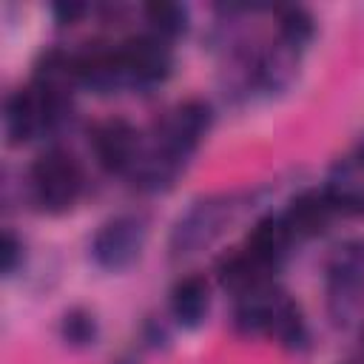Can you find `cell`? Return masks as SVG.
Returning a JSON list of instances; mask_svg holds the SVG:
<instances>
[{"mask_svg":"<svg viewBox=\"0 0 364 364\" xmlns=\"http://www.w3.org/2000/svg\"><path fill=\"white\" fill-rule=\"evenodd\" d=\"M145 233L148 228L142 216H117L97 230L91 242V256L105 270H122L139 256Z\"/></svg>","mask_w":364,"mask_h":364,"instance_id":"2","label":"cell"},{"mask_svg":"<svg viewBox=\"0 0 364 364\" xmlns=\"http://www.w3.org/2000/svg\"><path fill=\"white\" fill-rule=\"evenodd\" d=\"M82 173L71 154L48 151L31 165V193L43 210L60 213L71 208L80 196Z\"/></svg>","mask_w":364,"mask_h":364,"instance_id":"1","label":"cell"},{"mask_svg":"<svg viewBox=\"0 0 364 364\" xmlns=\"http://www.w3.org/2000/svg\"><path fill=\"white\" fill-rule=\"evenodd\" d=\"M85 11H88V6L80 3V0H57V3L51 6V14H54V20H57L60 26H71V23H77Z\"/></svg>","mask_w":364,"mask_h":364,"instance_id":"18","label":"cell"},{"mask_svg":"<svg viewBox=\"0 0 364 364\" xmlns=\"http://www.w3.org/2000/svg\"><path fill=\"white\" fill-rule=\"evenodd\" d=\"M91 142H94V154L100 159V165L108 171V173H119L125 168H131L136 159V131L131 122H125L122 117H111V119H102L94 125V134H91Z\"/></svg>","mask_w":364,"mask_h":364,"instance_id":"5","label":"cell"},{"mask_svg":"<svg viewBox=\"0 0 364 364\" xmlns=\"http://www.w3.org/2000/svg\"><path fill=\"white\" fill-rule=\"evenodd\" d=\"M208 282L202 276H185L171 290V313L182 327H196L208 313Z\"/></svg>","mask_w":364,"mask_h":364,"instance_id":"12","label":"cell"},{"mask_svg":"<svg viewBox=\"0 0 364 364\" xmlns=\"http://www.w3.org/2000/svg\"><path fill=\"white\" fill-rule=\"evenodd\" d=\"M119 364H131V361H119Z\"/></svg>","mask_w":364,"mask_h":364,"instance_id":"21","label":"cell"},{"mask_svg":"<svg viewBox=\"0 0 364 364\" xmlns=\"http://www.w3.org/2000/svg\"><path fill=\"white\" fill-rule=\"evenodd\" d=\"M225 219V208L216 202H199L173 230L171 247L173 253H193L199 245L210 242L213 233H219V225Z\"/></svg>","mask_w":364,"mask_h":364,"instance_id":"8","label":"cell"},{"mask_svg":"<svg viewBox=\"0 0 364 364\" xmlns=\"http://www.w3.org/2000/svg\"><path fill=\"white\" fill-rule=\"evenodd\" d=\"M290 239H293V233H290L284 216H264V219H259V222L253 225L245 250H247L262 267L270 270V267H276V264L284 259V253H287V247H290Z\"/></svg>","mask_w":364,"mask_h":364,"instance_id":"9","label":"cell"},{"mask_svg":"<svg viewBox=\"0 0 364 364\" xmlns=\"http://www.w3.org/2000/svg\"><path fill=\"white\" fill-rule=\"evenodd\" d=\"M267 267H262L247 250H236L219 262V284L236 296H250L262 290Z\"/></svg>","mask_w":364,"mask_h":364,"instance_id":"11","label":"cell"},{"mask_svg":"<svg viewBox=\"0 0 364 364\" xmlns=\"http://www.w3.org/2000/svg\"><path fill=\"white\" fill-rule=\"evenodd\" d=\"M336 210L344 213H364V179L358 165H338L324 191Z\"/></svg>","mask_w":364,"mask_h":364,"instance_id":"13","label":"cell"},{"mask_svg":"<svg viewBox=\"0 0 364 364\" xmlns=\"http://www.w3.org/2000/svg\"><path fill=\"white\" fill-rule=\"evenodd\" d=\"M145 20L159 31V37H179L188 28V11L173 0H151L145 3Z\"/></svg>","mask_w":364,"mask_h":364,"instance_id":"15","label":"cell"},{"mask_svg":"<svg viewBox=\"0 0 364 364\" xmlns=\"http://www.w3.org/2000/svg\"><path fill=\"white\" fill-rule=\"evenodd\" d=\"M279 31H282V40L287 43V48H301L304 43L313 40L316 20L301 6H284L279 11Z\"/></svg>","mask_w":364,"mask_h":364,"instance_id":"16","label":"cell"},{"mask_svg":"<svg viewBox=\"0 0 364 364\" xmlns=\"http://www.w3.org/2000/svg\"><path fill=\"white\" fill-rule=\"evenodd\" d=\"M358 165L364 168V139H361V145H358Z\"/></svg>","mask_w":364,"mask_h":364,"instance_id":"20","label":"cell"},{"mask_svg":"<svg viewBox=\"0 0 364 364\" xmlns=\"http://www.w3.org/2000/svg\"><path fill=\"white\" fill-rule=\"evenodd\" d=\"M117 54H119V65L125 77L136 82H159L171 74V65H173L171 48L159 37H151V34L128 37L117 48Z\"/></svg>","mask_w":364,"mask_h":364,"instance_id":"4","label":"cell"},{"mask_svg":"<svg viewBox=\"0 0 364 364\" xmlns=\"http://www.w3.org/2000/svg\"><path fill=\"white\" fill-rule=\"evenodd\" d=\"M60 336H63V341H65L68 347H88V344H94V338H97V321H94V316H91L88 310L74 307V310H68V313L63 316V321H60Z\"/></svg>","mask_w":364,"mask_h":364,"instance_id":"17","label":"cell"},{"mask_svg":"<svg viewBox=\"0 0 364 364\" xmlns=\"http://www.w3.org/2000/svg\"><path fill=\"white\" fill-rule=\"evenodd\" d=\"M267 333L276 336L284 347H299L304 341V321H301L299 307L287 299H273Z\"/></svg>","mask_w":364,"mask_h":364,"instance_id":"14","label":"cell"},{"mask_svg":"<svg viewBox=\"0 0 364 364\" xmlns=\"http://www.w3.org/2000/svg\"><path fill=\"white\" fill-rule=\"evenodd\" d=\"M71 77L94 88H108L117 85L125 77V71L119 65L117 48H108L102 43H88L82 51L71 57Z\"/></svg>","mask_w":364,"mask_h":364,"instance_id":"7","label":"cell"},{"mask_svg":"<svg viewBox=\"0 0 364 364\" xmlns=\"http://www.w3.org/2000/svg\"><path fill=\"white\" fill-rule=\"evenodd\" d=\"M333 210L336 208L324 191H304L290 202L284 222L293 236H318L330 225Z\"/></svg>","mask_w":364,"mask_h":364,"instance_id":"10","label":"cell"},{"mask_svg":"<svg viewBox=\"0 0 364 364\" xmlns=\"http://www.w3.org/2000/svg\"><path fill=\"white\" fill-rule=\"evenodd\" d=\"M51 122L48 102L37 88H23L14 91L6 102V134L11 142H26L31 139L43 125Z\"/></svg>","mask_w":364,"mask_h":364,"instance_id":"6","label":"cell"},{"mask_svg":"<svg viewBox=\"0 0 364 364\" xmlns=\"http://www.w3.org/2000/svg\"><path fill=\"white\" fill-rule=\"evenodd\" d=\"M3 273H14V267H17V259L23 256V245L17 242V236L11 233V230H6L3 233Z\"/></svg>","mask_w":364,"mask_h":364,"instance_id":"19","label":"cell"},{"mask_svg":"<svg viewBox=\"0 0 364 364\" xmlns=\"http://www.w3.org/2000/svg\"><path fill=\"white\" fill-rule=\"evenodd\" d=\"M213 122V111L205 100H188L182 102L168 122L162 125L159 134V151H165L171 159H176L179 165L185 162V156L196 148V142L205 136V131Z\"/></svg>","mask_w":364,"mask_h":364,"instance_id":"3","label":"cell"}]
</instances>
